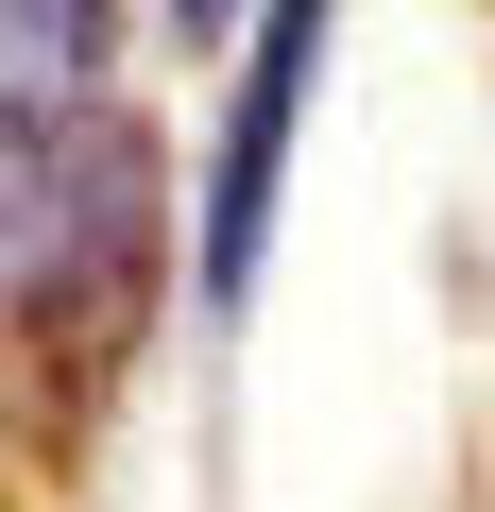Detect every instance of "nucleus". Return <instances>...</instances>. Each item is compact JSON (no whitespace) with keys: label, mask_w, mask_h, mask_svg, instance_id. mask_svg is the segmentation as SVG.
Masks as SVG:
<instances>
[{"label":"nucleus","mask_w":495,"mask_h":512,"mask_svg":"<svg viewBox=\"0 0 495 512\" xmlns=\"http://www.w3.org/2000/svg\"><path fill=\"white\" fill-rule=\"evenodd\" d=\"M171 18H188V35H205V18H222V0H171Z\"/></svg>","instance_id":"4"},{"label":"nucleus","mask_w":495,"mask_h":512,"mask_svg":"<svg viewBox=\"0 0 495 512\" xmlns=\"http://www.w3.org/2000/svg\"><path fill=\"white\" fill-rule=\"evenodd\" d=\"M137 0H0V86H103Z\"/></svg>","instance_id":"3"},{"label":"nucleus","mask_w":495,"mask_h":512,"mask_svg":"<svg viewBox=\"0 0 495 512\" xmlns=\"http://www.w3.org/2000/svg\"><path fill=\"white\" fill-rule=\"evenodd\" d=\"M325 18H342V0H274L257 52H239V86H222V154H205V205H188L205 308H239V291H257V256H274V188H291L308 86H325Z\"/></svg>","instance_id":"2"},{"label":"nucleus","mask_w":495,"mask_h":512,"mask_svg":"<svg viewBox=\"0 0 495 512\" xmlns=\"http://www.w3.org/2000/svg\"><path fill=\"white\" fill-rule=\"evenodd\" d=\"M171 274V154L103 86H0V359L103 393Z\"/></svg>","instance_id":"1"}]
</instances>
